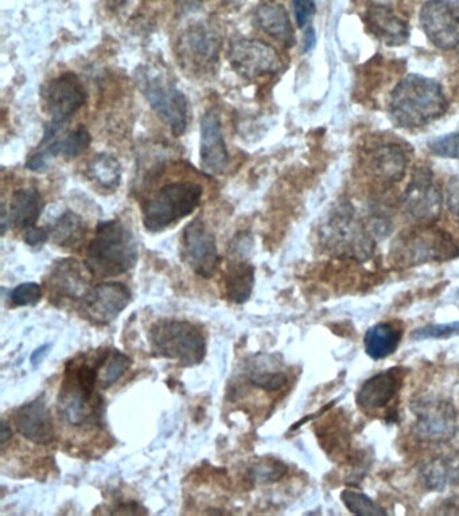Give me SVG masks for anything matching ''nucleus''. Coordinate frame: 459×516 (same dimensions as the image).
Listing matches in <instances>:
<instances>
[{
  "label": "nucleus",
  "mask_w": 459,
  "mask_h": 516,
  "mask_svg": "<svg viewBox=\"0 0 459 516\" xmlns=\"http://www.w3.org/2000/svg\"><path fill=\"white\" fill-rule=\"evenodd\" d=\"M449 109L441 84L433 78L408 74L396 85L390 115L399 127L416 129L442 117Z\"/></svg>",
  "instance_id": "obj_1"
},
{
  "label": "nucleus",
  "mask_w": 459,
  "mask_h": 516,
  "mask_svg": "<svg viewBox=\"0 0 459 516\" xmlns=\"http://www.w3.org/2000/svg\"><path fill=\"white\" fill-rule=\"evenodd\" d=\"M139 250L134 234L123 222L105 221L97 225L87 250V269L99 277H116L138 263Z\"/></svg>",
  "instance_id": "obj_2"
},
{
  "label": "nucleus",
  "mask_w": 459,
  "mask_h": 516,
  "mask_svg": "<svg viewBox=\"0 0 459 516\" xmlns=\"http://www.w3.org/2000/svg\"><path fill=\"white\" fill-rule=\"evenodd\" d=\"M321 240L336 257L365 261L373 253V238L349 203L333 207L321 228Z\"/></svg>",
  "instance_id": "obj_3"
},
{
  "label": "nucleus",
  "mask_w": 459,
  "mask_h": 516,
  "mask_svg": "<svg viewBox=\"0 0 459 516\" xmlns=\"http://www.w3.org/2000/svg\"><path fill=\"white\" fill-rule=\"evenodd\" d=\"M202 195L204 189L197 182H174L163 186L143 206V225L151 233L162 232L194 213Z\"/></svg>",
  "instance_id": "obj_4"
},
{
  "label": "nucleus",
  "mask_w": 459,
  "mask_h": 516,
  "mask_svg": "<svg viewBox=\"0 0 459 516\" xmlns=\"http://www.w3.org/2000/svg\"><path fill=\"white\" fill-rule=\"evenodd\" d=\"M391 257L402 267L430 263V261H447L459 257V244L449 233L431 225L400 234L392 242Z\"/></svg>",
  "instance_id": "obj_5"
},
{
  "label": "nucleus",
  "mask_w": 459,
  "mask_h": 516,
  "mask_svg": "<svg viewBox=\"0 0 459 516\" xmlns=\"http://www.w3.org/2000/svg\"><path fill=\"white\" fill-rule=\"evenodd\" d=\"M150 343L159 357L174 359L182 366H196L204 361L206 342L202 332L192 323L162 320L150 331Z\"/></svg>",
  "instance_id": "obj_6"
},
{
  "label": "nucleus",
  "mask_w": 459,
  "mask_h": 516,
  "mask_svg": "<svg viewBox=\"0 0 459 516\" xmlns=\"http://www.w3.org/2000/svg\"><path fill=\"white\" fill-rule=\"evenodd\" d=\"M139 91L149 101L174 136H182L188 128L189 104L184 93L171 84L167 78L150 69L139 70L136 74Z\"/></svg>",
  "instance_id": "obj_7"
},
{
  "label": "nucleus",
  "mask_w": 459,
  "mask_h": 516,
  "mask_svg": "<svg viewBox=\"0 0 459 516\" xmlns=\"http://www.w3.org/2000/svg\"><path fill=\"white\" fill-rule=\"evenodd\" d=\"M87 103V91L75 73H62L42 88V105L50 117L42 144L52 142L64 125Z\"/></svg>",
  "instance_id": "obj_8"
},
{
  "label": "nucleus",
  "mask_w": 459,
  "mask_h": 516,
  "mask_svg": "<svg viewBox=\"0 0 459 516\" xmlns=\"http://www.w3.org/2000/svg\"><path fill=\"white\" fill-rule=\"evenodd\" d=\"M415 433L426 443H446L457 435V412L449 401L441 398H420L411 405Z\"/></svg>",
  "instance_id": "obj_9"
},
{
  "label": "nucleus",
  "mask_w": 459,
  "mask_h": 516,
  "mask_svg": "<svg viewBox=\"0 0 459 516\" xmlns=\"http://www.w3.org/2000/svg\"><path fill=\"white\" fill-rule=\"evenodd\" d=\"M404 207L412 220L420 225H431L438 220L442 213L443 194L429 168H416L412 174L404 193Z\"/></svg>",
  "instance_id": "obj_10"
},
{
  "label": "nucleus",
  "mask_w": 459,
  "mask_h": 516,
  "mask_svg": "<svg viewBox=\"0 0 459 516\" xmlns=\"http://www.w3.org/2000/svg\"><path fill=\"white\" fill-rule=\"evenodd\" d=\"M228 60L233 70L247 80L278 73L282 61L278 52L258 39H237L228 50Z\"/></svg>",
  "instance_id": "obj_11"
},
{
  "label": "nucleus",
  "mask_w": 459,
  "mask_h": 516,
  "mask_svg": "<svg viewBox=\"0 0 459 516\" xmlns=\"http://www.w3.org/2000/svg\"><path fill=\"white\" fill-rule=\"evenodd\" d=\"M182 256L198 276L210 279L220 265L217 240L201 218L190 222L182 232Z\"/></svg>",
  "instance_id": "obj_12"
},
{
  "label": "nucleus",
  "mask_w": 459,
  "mask_h": 516,
  "mask_svg": "<svg viewBox=\"0 0 459 516\" xmlns=\"http://www.w3.org/2000/svg\"><path fill=\"white\" fill-rule=\"evenodd\" d=\"M420 25L437 48H458L459 10L455 3L450 0H427L420 10Z\"/></svg>",
  "instance_id": "obj_13"
},
{
  "label": "nucleus",
  "mask_w": 459,
  "mask_h": 516,
  "mask_svg": "<svg viewBox=\"0 0 459 516\" xmlns=\"http://www.w3.org/2000/svg\"><path fill=\"white\" fill-rule=\"evenodd\" d=\"M130 300V289L126 285L114 281L101 283L89 289L83 299L81 311L93 323L108 324L122 314Z\"/></svg>",
  "instance_id": "obj_14"
},
{
  "label": "nucleus",
  "mask_w": 459,
  "mask_h": 516,
  "mask_svg": "<svg viewBox=\"0 0 459 516\" xmlns=\"http://www.w3.org/2000/svg\"><path fill=\"white\" fill-rule=\"evenodd\" d=\"M200 162L202 171L221 175L227 170L229 154L219 111L209 109L201 119Z\"/></svg>",
  "instance_id": "obj_15"
},
{
  "label": "nucleus",
  "mask_w": 459,
  "mask_h": 516,
  "mask_svg": "<svg viewBox=\"0 0 459 516\" xmlns=\"http://www.w3.org/2000/svg\"><path fill=\"white\" fill-rule=\"evenodd\" d=\"M180 48L185 62L197 68H208L219 58L220 35L205 23H197L182 34Z\"/></svg>",
  "instance_id": "obj_16"
},
{
  "label": "nucleus",
  "mask_w": 459,
  "mask_h": 516,
  "mask_svg": "<svg viewBox=\"0 0 459 516\" xmlns=\"http://www.w3.org/2000/svg\"><path fill=\"white\" fill-rule=\"evenodd\" d=\"M403 378V370L400 367L373 375L361 385L357 393V405L364 410L384 409L398 396Z\"/></svg>",
  "instance_id": "obj_17"
},
{
  "label": "nucleus",
  "mask_w": 459,
  "mask_h": 516,
  "mask_svg": "<svg viewBox=\"0 0 459 516\" xmlns=\"http://www.w3.org/2000/svg\"><path fill=\"white\" fill-rule=\"evenodd\" d=\"M92 136L89 134L87 128L80 125L79 128L73 129L68 135L61 139H53L52 142L46 143L44 148L34 152L33 155L27 159L26 167L30 171L40 172L44 171L50 160L57 158V156H64V158H76L83 154L89 146H91Z\"/></svg>",
  "instance_id": "obj_18"
},
{
  "label": "nucleus",
  "mask_w": 459,
  "mask_h": 516,
  "mask_svg": "<svg viewBox=\"0 0 459 516\" xmlns=\"http://www.w3.org/2000/svg\"><path fill=\"white\" fill-rule=\"evenodd\" d=\"M15 425L26 440L35 444H50L54 440L52 416L42 398L19 408L15 414Z\"/></svg>",
  "instance_id": "obj_19"
},
{
  "label": "nucleus",
  "mask_w": 459,
  "mask_h": 516,
  "mask_svg": "<svg viewBox=\"0 0 459 516\" xmlns=\"http://www.w3.org/2000/svg\"><path fill=\"white\" fill-rule=\"evenodd\" d=\"M367 26L380 42L388 46L404 45L410 38V29L403 19L388 7L375 5L368 10Z\"/></svg>",
  "instance_id": "obj_20"
},
{
  "label": "nucleus",
  "mask_w": 459,
  "mask_h": 516,
  "mask_svg": "<svg viewBox=\"0 0 459 516\" xmlns=\"http://www.w3.org/2000/svg\"><path fill=\"white\" fill-rule=\"evenodd\" d=\"M408 159L398 144L387 143L376 147L369 156V171L381 182L395 183L406 174Z\"/></svg>",
  "instance_id": "obj_21"
},
{
  "label": "nucleus",
  "mask_w": 459,
  "mask_h": 516,
  "mask_svg": "<svg viewBox=\"0 0 459 516\" xmlns=\"http://www.w3.org/2000/svg\"><path fill=\"white\" fill-rule=\"evenodd\" d=\"M50 288L61 297L70 300H83L89 292V281L77 261L68 258L53 268Z\"/></svg>",
  "instance_id": "obj_22"
},
{
  "label": "nucleus",
  "mask_w": 459,
  "mask_h": 516,
  "mask_svg": "<svg viewBox=\"0 0 459 516\" xmlns=\"http://www.w3.org/2000/svg\"><path fill=\"white\" fill-rule=\"evenodd\" d=\"M420 478L429 490L443 491L459 482V449L435 457L420 469Z\"/></svg>",
  "instance_id": "obj_23"
},
{
  "label": "nucleus",
  "mask_w": 459,
  "mask_h": 516,
  "mask_svg": "<svg viewBox=\"0 0 459 516\" xmlns=\"http://www.w3.org/2000/svg\"><path fill=\"white\" fill-rule=\"evenodd\" d=\"M255 22L259 29L282 42L287 48L295 45V35L289 14L279 3H264L255 11Z\"/></svg>",
  "instance_id": "obj_24"
},
{
  "label": "nucleus",
  "mask_w": 459,
  "mask_h": 516,
  "mask_svg": "<svg viewBox=\"0 0 459 516\" xmlns=\"http://www.w3.org/2000/svg\"><path fill=\"white\" fill-rule=\"evenodd\" d=\"M255 287V268L248 261L235 258L229 263L224 276L225 296L232 303L248 301Z\"/></svg>",
  "instance_id": "obj_25"
},
{
  "label": "nucleus",
  "mask_w": 459,
  "mask_h": 516,
  "mask_svg": "<svg viewBox=\"0 0 459 516\" xmlns=\"http://www.w3.org/2000/svg\"><path fill=\"white\" fill-rule=\"evenodd\" d=\"M91 396H88L75 381H69L62 387L58 412L66 424L73 426L83 425L93 412Z\"/></svg>",
  "instance_id": "obj_26"
},
{
  "label": "nucleus",
  "mask_w": 459,
  "mask_h": 516,
  "mask_svg": "<svg viewBox=\"0 0 459 516\" xmlns=\"http://www.w3.org/2000/svg\"><path fill=\"white\" fill-rule=\"evenodd\" d=\"M44 199L35 189H19L10 202V224L18 229L33 228L44 211Z\"/></svg>",
  "instance_id": "obj_27"
},
{
  "label": "nucleus",
  "mask_w": 459,
  "mask_h": 516,
  "mask_svg": "<svg viewBox=\"0 0 459 516\" xmlns=\"http://www.w3.org/2000/svg\"><path fill=\"white\" fill-rule=\"evenodd\" d=\"M403 331L398 324L384 322L369 328L364 338L365 353L380 361L394 354L402 342Z\"/></svg>",
  "instance_id": "obj_28"
},
{
  "label": "nucleus",
  "mask_w": 459,
  "mask_h": 516,
  "mask_svg": "<svg viewBox=\"0 0 459 516\" xmlns=\"http://www.w3.org/2000/svg\"><path fill=\"white\" fill-rule=\"evenodd\" d=\"M87 236V225L79 214L73 211H66L53 225L50 230L53 244L62 249H75L83 244Z\"/></svg>",
  "instance_id": "obj_29"
},
{
  "label": "nucleus",
  "mask_w": 459,
  "mask_h": 516,
  "mask_svg": "<svg viewBox=\"0 0 459 516\" xmlns=\"http://www.w3.org/2000/svg\"><path fill=\"white\" fill-rule=\"evenodd\" d=\"M88 177L105 190H115L122 181V166L114 155L101 152L91 160L87 168Z\"/></svg>",
  "instance_id": "obj_30"
},
{
  "label": "nucleus",
  "mask_w": 459,
  "mask_h": 516,
  "mask_svg": "<svg viewBox=\"0 0 459 516\" xmlns=\"http://www.w3.org/2000/svg\"><path fill=\"white\" fill-rule=\"evenodd\" d=\"M341 500L345 507L355 515L377 516L387 514L383 507L373 502L364 492L344 490L341 492Z\"/></svg>",
  "instance_id": "obj_31"
},
{
  "label": "nucleus",
  "mask_w": 459,
  "mask_h": 516,
  "mask_svg": "<svg viewBox=\"0 0 459 516\" xmlns=\"http://www.w3.org/2000/svg\"><path fill=\"white\" fill-rule=\"evenodd\" d=\"M108 358L110 359H107V362L104 363V369H101L100 374L99 383L103 389H108V387L115 385L126 374L131 365V359L127 355L118 353V351H115Z\"/></svg>",
  "instance_id": "obj_32"
},
{
  "label": "nucleus",
  "mask_w": 459,
  "mask_h": 516,
  "mask_svg": "<svg viewBox=\"0 0 459 516\" xmlns=\"http://www.w3.org/2000/svg\"><path fill=\"white\" fill-rule=\"evenodd\" d=\"M457 334H459V322L429 324V326L420 327L418 330L412 331L411 339H446Z\"/></svg>",
  "instance_id": "obj_33"
},
{
  "label": "nucleus",
  "mask_w": 459,
  "mask_h": 516,
  "mask_svg": "<svg viewBox=\"0 0 459 516\" xmlns=\"http://www.w3.org/2000/svg\"><path fill=\"white\" fill-rule=\"evenodd\" d=\"M429 148L434 155L441 158L459 160V132L431 140Z\"/></svg>",
  "instance_id": "obj_34"
},
{
  "label": "nucleus",
  "mask_w": 459,
  "mask_h": 516,
  "mask_svg": "<svg viewBox=\"0 0 459 516\" xmlns=\"http://www.w3.org/2000/svg\"><path fill=\"white\" fill-rule=\"evenodd\" d=\"M10 299L15 306L26 307L35 306L42 299V289L35 283H25L18 285L10 293Z\"/></svg>",
  "instance_id": "obj_35"
},
{
  "label": "nucleus",
  "mask_w": 459,
  "mask_h": 516,
  "mask_svg": "<svg viewBox=\"0 0 459 516\" xmlns=\"http://www.w3.org/2000/svg\"><path fill=\"white\" fill-rule=\"evenodd\" d=\"M252 385L267 390V392H278L289 382L285 373L280 371H266V373L254 374L250 378Z\"/></svg>",
  "instance_id": "obj_36"
},
{
  "label": "nucleus",
  "mask_w": 459,
  "mask_h": 516,
  "mask_svg": "<svg viewBox=\"0 0 459 516\" xmlns=\"http://www.w3.org/2000/svg\"><path fill=\"white\" fill-rule=\"evenodd\" d=\"M287 468L280 461H272V463L260 464L252 471V476L256 482H276L285 476Z\"/></svg>",
  "instance_id": "obj_37"
},
{
  "label": "nucleus",
  "mask_w": 459,
  "mask_h": 516,
  "mask_svg": "<svg viewBox=\"0 0 459 516\" xmlns=\"http://www.w3.org/2000/svg\"><path fill=\"white\" fill-rule=\"evenodd\" d=\"M293 10L299 29H307L317 13V5L315 0H293Z\"/></svg>",
  "instance_id": "obj_38"
},
{
  "label": "nucleus",
  "mask_w": 459,
  "mask_h": 516,
  "mask_svg": "<svg viewBox=\"0 0 459 516\" xmlns=\"http://www.w3.org/2000/svg\"><path fill=\"white\" fill-rule=\"evenodd\" d=\"M447 207L450 213L459 220V177H453L447 183Z\"/></svg>",
  "instance_id": "obj_39"
},
{
  "label": "nucleus",
  "mask_w": 459,
  "mask_h": 516,
  "mask_svg": "<svg viewBox=\"0 0 459 516\" xmlns=\"http://www.w3.org/2000/svg\"><path fill=\"white\" fill-rule=\"evenodd\" d=\"M50 232L48 229L44 228H29L26 229L25 233V242L27 245L31 246V248H38V246H42L46 241L49 240Z\"/></svg>",
  "instance_id": "obj_40"
},
{
  "label": "nucleus",
  "mask_w": 459,
  "mask_h": 516,
  "mask_svg": "<svg viewBox=\"0 0 459 516\" xmlns=\"http://www.w3.org/2000/svg\"><path fill=\"white\" fill-rule=\"evenodd\" d=\"M315 42H317V35H315L313 27H307L303 34L302 52L309 53L314 48Z\"/></svg>",
  "instance_id": "obj_41"
},
{
  "label": "nucleus",
  "mask_w": 459,
  "mask_h": 516,
  "mask_svg": "<svg viewBox=\"0 0 459 516\" xmlns=\"http://www.w3.org/2000/svg\"><path fill=\"white\" fill-rule=\"evenodd\" d=\"M50 349H52V344H44L40 349L35 350L33 355H31V365L35 367L40 365V363L44 361V358L46 357V354L49 353Z\"/></svg>",
  "instance_id": "obj_42"
},
{
  "label": "nucleus",
  "mask_w": 459,
  "mask_h": 516,
  "mask_svg": "<svg viewBox=\"0 0 459 516\" xmlns=\"http://www.w3.org/2000/svg\"><path fill=\"white\" fill-rule=\"evenodd\" d=\"M443 514H459V495L451 496L450 499H447L445 504H443Z\"/></svg>",
  "instance_id": "obj_43"
},
{
  "label": "nucleus",
  "mask_w": 459,
  "mask_h": 516,
  "mask_svg": "<svg viewBox=\"0 0 459 516\" xmlns=\"http://www.w3.org/2000/svg\"><path fill=\"white\" fill-rule=\"evenodd\" d=\"M13 432H11V426L6 420L2 421V449L5 451L7 445L10 444Z\"/></svg>",
  "instance_id": "obj_44"
},
{
  "label": "nucleus",
  "mask_w": 459,
  "mask_h": 516,
  "mask_svg": "<svg viewBox=\"0 0 459 516\" xmlns=\"http://www.w3.org/2000/svg\"><path fill=\"white\" fill-rule=\"evenodd\" d=\"M458 296H459V292H458Z\"/></svg>",
  "instance_id": "obj_45"
}]
</instances>
